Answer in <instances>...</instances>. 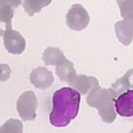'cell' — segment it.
I'll return each mask as SVG.
<instances>
[{
	"label": "cell",
	"instance_id": "14",
	"mask_svg": "<svg viewBox=\"0 0 133 133\" xmlns=\"http://www.w3.org/2000/svg\"><path fill=\"white\" fill-rule=\"evenodd\" d=\"M51 0H22V6L29 16L41 12L42 8L50 5Z\"/></svg>",
	"mask_w": 133,
	"mask_h": 133
},
{
	"label": "cell",
	"instance_id": "1",
	"mask_svg": "<svg viewBox=\"0 0 133 133\" xmlns=\"http://www.w3.org/2000/svg\"><path fill=\"white\" fill-rule=\"evenodd\" d=\"M81 94L72 88H62L53 95V109L49 122L55 127H64L78 115Z\"/></svg>",
	"mask_w": 133,
	"mask_h": 133
},
{
	"label": "cell",
	"instance_id": "9",
	"mask_svg": "<svg viewBox=\"0 0 133 133\" xmlns=\"http://www.w3.org/2000/svg\"><path fill=\"white\" fill-rule=\"evenodd\" d=\"M70 88L75 89L81 95H88L94 88L98 87L99 83L97 78L92 77V76H85V75H77L70 83H69Z\"/></svg>",
	"mask_w": 133,
	"mask_h": 133
},
{
	"label": "cell",
	"instance_id": "15",
	"mask_svg": "<svg viewBox=\"0 0 133 133\" xmlns=\"http://www.w3.org/2000/svg\"><path fill=\"white\" fill-rule=\"evenodd\" d=\"M23 125L20 120L11 118L0 126V133H22Z\"/></svg>",
	"mask_w": 133,
	"mask_h": 133
},
{
	"label": "cell",
	"instance_id": "10",
	"mask_svg": "<svg viewBox=\"0 0 133 133\" xmlns=\"http://www.w3.org/2000/svg\"><path fill=\"white\" fill-rule=\"evenodd\" d=\"M115 32L118 40L125 46H129L133 41V19H126L116 22Z\"/></svg>",
	"mask_w": 133,
	"mask_h": 133
},
{
	"label": "cell",
	"instance_id": "17",
	"mask_svg": "<svg viewBox=\"0 0 133 133\" xmlns=\"http://www.w3.org/2000/svg\"><path fill=\"white\" fill-rule=\"evenodd\" d=\"M11 72H12V69L8 64H0V82H6V81L9 79L11 77Z\"/></svg>",
	"mask_w": 133,
	"mask_h": 133
},
{
	"label": "cell",
	"instance_id": "5",
	"mask_svg": "<svg viewBox=\"0 0 133 133\" xmlns=\"http://www.w3.org/2000/svg\"><path fill=\"white\" fill-rule=\"evenodd\" d=\"M20 5L22 0H0V35L4 36L7 30L12 29V19L14 11Z\"/></svg>",
	"mask_w": 133,
	"mask_h": 133
},
{
	"label": "cell",
	"instance_id": "8",
	"mask_svg": "<svg viewBox=\"0 0 133 133\" xmlns=\"http://www.w3.org/2000/svg\"><path fill=\"white\" fill-rule=\"evenodd\" d=\"M116 113L122 117L133 116V90H126L115 99Z\"/></svg>",
	"mask_w": 133,
	"mask_h": 133
},
{
	"label": "cell",
	"instance_id": "7",
	"mask_svg": "<svg viewBox=\"0 0 133 133\" xmlns=\"http://www.w3.org/2000/svg\"><path fill=\"white\" fill-rule=\"evenodd\" d=\"M29 81L35 88L40 90L48 89L54 83V76L50 70L44 66H37L30 72Z\"/></svg>",
	"mask_w": 133,
	"mask_h": 133
},
{
	"label": "cell",
	"instance_id": "3",
	"mask_svg": "<svg viewBox=\"0 0 133 133\" xmlns=\"http://www.w3.org/2000/svg\"><path fill=\"white\" fill-rule=\"evenodd\" d=\"M37 98L33 91H25L16 102V111L23 122H32L36 118Z\"/></svg>",
	"mask_w": 133,
	"mask_h": 133
},
{
	"label": "cell",
	"instance_id": "13",
	"mask_svg": "<svg viewBox=\"0 0 133 133\" xmlns=\"http://www.w3.org/2000/svg\"><path fill=\"white\" fill-rule=\"evenodd\" d=\"M42 60L46 65H57L65 60L64 54L56 47H48L42 54Z\"/></svg>",
	"mask_w": 133,
	"mask_h": 133
},
{
	"label": "cell",
	"instance_id": "12",
	"mask_svg": "<svg viewBox=\"0 0 133 133\" xmlns=\"http://www.w3.org/2000/svg\"><path fill=\"white\" fill-rule=\"evenodd\" d=\"M55 71H56V75L58 76V78H60L62 82H66L68 84L77 76L72 62H70V61L66 60V58L63 60L60 64L56 65Z\"/></svg>",
	"mask_w": 133,
	"mask_h": 133
},
{
	"label": "cell",
	"instance_id": "4",
	"mask_svg": "<svg viewBox=\"0 0 133 133\" xmlns=\"http://www.w3.org/2000/svg\"><path fill=\"white\" fill-rule=\"evenodd\" d=\"M90 22V15L88 11L79 4L71 6L65 15V23L72 30H83L88 27Z\"/></svg>",
	"mask_w": 133,
	"mask_h": 133
},
{
	"label": "cell",
	"instance_id": "2",
	"mask_svg": "<svg viewBox=\"0 0 133 133\" xmlns=\"http://www.w3.org/2000/svg\"><path fill=\"white\" fill-rule=\"evenodd\" d=\"M115 99L116 98L110 92V90L103 89L98 85L88 94L87 103L89 106L96 108L98 110L99 116L104 123L110 124L115 122L117 116L115 110Z\"/></svg>",
	"mask_w": 133,
	"mask_h": 133
},
{
	"label": "cell",
	"instance_id": "6",
	"mask_svg": "<svg viewBox=\"0 0 133 133\" xmlns=\"http://www.w3.org/2000/svg\"><path fill=\"white\" fill-rule=\"evenodd\" d=\"M4 46L8 53L14 55H20L26 49V40L23 36L14 29L7 30L4 34Z\"/></svg>",
	"mask_w": 133,
	"mask_h": 133
},
{
	"label": "cell",
	"instance_id": "11",
	"mask_svg": "<svg viewBox=\"0 0 133 133\" xmlns=\"http://www.w3.org/2000/svg\"><path fill=\"white\" fill-rule=\"evenodd\" d=\"M109 90L115 98L126 90H133V69L129 70L122 78H119L116 83H113L112 87Z\"/></svg>",
	"mask_w": 133,
	"mask_h": 133
},
{
	"label": "cell",
	"instance_id": "16",
	"mask_svg": "<svg viewBox=\"0 0 133 133\" xmlns=\"http://www.w3.org/2000/svg\"><path fill=\"white\" fill-rule=\"evenodd\" d=\"M117 4L124 20L133 19V0H117Z\"/></svg>",
	"mask_w": 133,
	"mask_h": 133
},
{
	"label": "cell",
	"instance_id": "18",
	"mask_svg": "<svg viewBox=\"0 0 133 133\" xmlns=\"http://www.w3.org/2000/svg\"><path fill=\"white\" fill-rule=\"evenodd\" d=\"M130 133H133V129H132V130H131V132H130Z\"/></svg>",
	"mask_w": 133,
	"mask_h": 133
}]
</instances>
